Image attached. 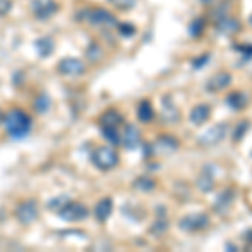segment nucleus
I'll use <instances>...</instances> for the list:
<instances>
[{"mask_svg":"<svg viewBox=\"0 0 252 252\" xmlns=\"http://www.w3.org/2000/svg\"><path fill=\"white\" fill-rule=\"evenodd\" d=\"M3 120H5L7 133L12 138H24L29 135L32 120L26 111H22V109H12Z\"/></svg>","mask_w":252,"mask_h":252,"instance_id":"obj_1","label":"nucleus"},{"mask_svg":"<svg viewBox=\"0 0 252 252\" xmlns=\"http://www.w3.org/2000/svg\"><path fill=\"white\" fill-rule=\"evenodd\" d=\"M93 163L101 172H108V170L115 168L120 163V157H118V153L111 146H99L93 153Z\"/></svg>","mask_w":252,"mask_h":252,"instance_id":"obj_2","label":"nucleus"},{"mask_svg":"<svg viewBox=\"0 0 252 252\" xmlns=\"http://www.w3.org/2000/svg\"><path fill=\"white\" fill-rule=\"evenodd\" d=\"M227 133H229V123H225V121L215 123L214 126H210L205 133H202V135L197 138V143L200 146H215L225 140Z\"/></svg>","mask_w":252,"mask_h":252,"instance_id":"obj_3","label":"nucleus"},{"mask_svg":"<svg viewBox=\"0 0 252 252\" xmlns=\"http://www.w3.org/2000/svg\"><path fill=\"white\" fill-rule=\"evenodd\" d=\"M83 19H86V22L96 27H118V19L115 17V14H111L106 9H99V7L84 12Z\"/></svg>","mask_w":252,"mask_h":252,"instance_id":"obj_4","label":"nucleus"},{"mask_svg":"<svg viewBox=\"0 0 252 252\" xmlns=\"http://www.w3.org/2000/svg\"><path fill=\"white\" fill-rule=\"evenodd\" d=\"M209 225H210V217L202 212L185 215V217H182L178 220V227L184 232H200V230H205Z\"/></svg>","mask_w":252,"mask_h":252,"instance_id":"obj_5","label":"nucleus"},{"mask_svg":"<svg viewBox=\"0 0 252 252\" xmlns=\"http://www.w3.org/2000/svg\"><path fill=\"white\" fill-rule=\"evenodd\" d=\"M232 83H234V78L229 71H219V72H215L214 76H210L209 81L205 83V91L212 93V94L222 93L232 86Z\"/></svg>","mask_w":252,"mask_h":252,"instance_id":"obj_6","label":"nucleus"},{"mask_svg":"<svg viewBox=\"0 0 252 252\" xmlns=\"http://www.w3.org/2000/svg\"><path fill=\"white\" fill-rule=\"evenodd\" d=\"M58 71L63 76H69V78H78V76L86 72V64L78 58H64L59 61Z\"/></svg>","mask_w":252,"mask_h":252,"instance_id":"obj_7","label":"nucleus"},{"mask_svg":"<svg viewBox=\"0 0 252 252\" xmlns=\"http://www.w3.org/2000/svg\"><path fill=\"white\" fill-rule=\"evenodd\" d=\"M61 219L67 222H78V220H84L88 217L89 212L88 209L79 202H66L63 209L59 210Z\"/></svg>","mask_w":252,"mask_h":252,"instance_id":"obj_8","label":"nucleus"},{"mask_svg":"<svg viewBox=\"0 0 252 252\" xmlns=\"http://www.w3.org/2000/svg\"><path fill=\"white\" fill-rule=\"evenodd\" d=\"M39 215V207L35 204V200H24L22 204L17 207V210H15V217H17V220L20 223H24V225H29L37 219Z\"/></svg>","mask_w":252,"mask_h":252,"instance_id":"obj_9","label":"nucleus"},{"mask_svg":"<svg viewBox=\"0 0 252 252\" xmlns=\"http://www.w3.org/2000/svg\"><path fill=\"white\" fill-rule=\"evenodd\" d=\"M59 5L56 0H34L32 2V14L39 20H47L58 12Z\"/></svg>","mask_w":252,"mask_h":252,"instance_id":"obj_10","label":"nucleus"},{"mask_svg":"<svg viewBox=\"0 0 252 252\" xmlns=\"http://www.w3.org/2000/svg\"><path fill=\"white\" fill-rule=\"evenodd\" d=\"M215 187V165L207 163L202 166V172L197 178V189L202 193H210Z\"/></svg>","mask_w":252,"mask_h":252,"instance_id":"obj_11","label":"nucleus"},{"mask_svg":"<svg viewBox=\"0 0 252 252\" xmlns=\"http://www.w3.org/2000/svg\"><path fill=\"white\" fill-rule=\"evenodd\" d=\"M214 26H215V31L222 35H234V34H237V32H241L242 29L241 22L235 17H230L229 14L223 15V17L215 19Z\"/></svg>","mask_w":252,"mask_h":252,"instance_id":"obj_12","label":"nucleus"},{"mask_svg":"<svg viewBox=\"0 0 252 252\" xmlns=\"http://www.w3.org/2000/svg\"><path fill=\"white\" fill-rule=\"evenodd\" d=\"M180 141L172 135H161L158 136V140L153 143V152L157 155H172L173 152H177Z\"/></svg>","mask_w":252,"mask_h":252,"instance_id":"obj_13","label":"nucleus"},{"mask_svg":"<svg viewBox=\"0 0 252 252\" xmlns=\"http://www.w3.org/2000/svg\"><path fill=\"white\" fill-rule=\"evenodd\" d=\"M234 202H235V190L234 189H223L222 192L217 195V198H215L214 210L217 214L223 215L232 209Z\"/></svg>","mask_w":252,"mask_h":252,"instance_id":"obj_14","label":"nucleus"},{"mask_svg":"<svg viewBox=\"0 0 252 252\" xmlns=\"http://www.w3.org/2000/svg\"><path fill=\"white\" fill-rule=\"evenodd\" d=\"M141 143V133L135 125H126L121 133V145L128 150H135Z\"/></svg>","mask_w":252,"mask_h":252,"instance_id":"obj_15","label":"nucleus"},{"mask_svg":"<svg viewBox=\"0 0 252 252\" xmlns=\"http://www.w3.org/2000/svg\"><path fill=\"white\" fill-rule=\"evenodd\" d=\"M210 116H212V108H210V104L207 103H200V104H195L192 108V111H190V123L195 125V126H204L207 121L210 120Z\"/></svg>","mask_w":252,"mask_h":252,"instance_id":"obj_16","label":"nucleus"},{"mask_svg":"<svg viewBox=\"0 0 252 252\" xmlns=\"http://www.w3.org/2000/svg\"><path fill=\"white\" fill-rule=\"evenodd\" d=\"M225 104L234 111H242L249 104V97L244 91H232L225 96Z\"/></svg>","mask_w":252,"mask_h":252,"instance_id":"obj_17","label":"nucleus"},{"mask_svg":"<svg viewBox=\"0 0 252 252\" xmlns=\"http://www.w3.org/2000/svg\"><path fill=\"white\" fill-rule=\"evenodd\" d=\"M113 212V200L111 198H101L94 207V217L97 222H106Z\"/></svg>","mask_w":252,"mask_h":252,"instance_id":"obj_18","label":"nucleus"},{"mask_svg":"<svg viewBox=\"0 0 252 252\" xmlns=\"http://www.w3.org/2000/svg\"><path fill=\"white\" fill-rule=\"evenodd\" d=\"M136 115H138V120H140L141 123H150V121H153V118H155V109H153L150 99L140 101L138 109H136Z\"/></svg>","mask_w":252,"mask_h":252,"instance_id":"obj_19","label":"nucleus"},{"mask_svg":"<svg viewBox=\"0 0 252 252\" xmlns=\"http://www.w3.org/2000/svg\"><path fill=\"white\" fill-rule=\"evenodd\" d=\"M232 49L241 54L239 59V66H246L252 61V44H234Z\"/></svg>","mask_w":252,"mask_h":252,"instance_id":"obj_20","label":"nucleus"},{"mask_svg":"<svg viewBox=\"0 0 252 252\" xmlns=\"http://www.w3.org/2000/svg\"><path fill=\"white\" fill-rule=\"evenodd\" d=\"M205 27H207V22L204 17H197L193 19L192 22H190L189 26V34L192 39H200L202 35H204L205 32Z\"/></svg>","mask_w":252,"mask_h":252,"instance_id":"obj_21","label":"nucleus"},{"mask_svg":"<svg viewBox=\"0 0 252 252\" xmlns=\"http://www.w3.org/2000/svg\"><path fill=\"white\" fill-rule=\"evenodd\" d=\"M101 123H103V126H115V128H118V126L123 123V116L118 111H115V109H109L101 118Z\"/></svg>","mask_w":252,"mask_h":252,"instance_id":"obj_22","label":"nucleus"},{"mask_svg":"<svg viewBox=\"0 0 252 252\" xmlns=\"http://www.w3.org/2000/svg\"><path fill=\"white\" fill-rule=\"evenodd\" d=\"M103 136L106 138L108 143H111L113 146L121 145V133L115 126H103Z\"/></svg>","mask_w":252,"mask_h":252,"instance_id":"obj_23","label":"nucleus"},{"mask_svg":"<svg viewBox=\"0 0 252 252\" xmlns=\"http://www.w3.org/2000/svg\"><path fill=\"white\" fill-rule=\"evenodd\" d=\"M251 129V121L249 120H242L241 123L235 126V129L232 131V141L234 143H239V141L244 140V136L247 135V131Z\"/></svg>","mask_w":252,"mask_h":252,"instance_id":"obj_24","label":"nucleus"},{"mask_svg":"<svg viewBox=\"0 0 252 252\" xmlns=\"http://www.w3.org/2000/svg\"><path fill=\"white\" fill-rule=\"evenodd\" d=\"M35 46H37V51H39V54L42 56V58H47V56H51L52 51H54V42H52L51 37L39 39L37 42H35Z\"/></svg>","mask_w":252,"mask_h":252,"instance_id":"obj_25","label":"nucleus"},{"mask_svg":"<svg viewBox=\"0 0 252 252\" xmlns=\"http://www.w3.org/2000/svg\"><path fill=\"white\" fill-rule=\"evenodd\" d=\"M165 111H163V118L170 123H178L180 121V111L175 108V104L172 103H163Z\"/></svg>","mask_w":252,"mask_h":252,"instance_id":"obj_26","label":"nucleus"},{"mask_svg":"<svg viewBox=\"0 0 252 252\" xmlns=\"http://www.w3.org/2000/svg\"><path fill=\"white\" fill-rule=\"evenodd\" d=\"M135 189L141 190V192H152V190L155 189V182L148 177H140V178H136V182H135Z\"/></svg>","mask_w":252,"mask_h":252,"instance_id":"obj_27","label":"nucleus"},{"mask_svg":"<svg viewBox=\"0 0 252 252\" xmlns=\"http://www.w3.org/2000/svg\"><path fill=\"white\" fill-rule=\"evenodd\" d=\"M108 2L120 10H131L136 5V0H108Z\"/></svg>","mask_w":252,"mask_h":252,"instance_id":"obj_28","label":"nucleus"},{"mask_svg":"<svg viewBox=\"0 0 252 252\" xmlns=\"http://www.w3.org/2000/svg\"><path fill=\"white\" fill-rule=\"evenodd\" d=\"M210 59H212V54L210 52H204L202 56H198V58H195L192 61V67L193 69H202V67H205L207 64L210 63Z\"/></svg>","mask_w":252,"mask_h":252,"instance_id":"obj_29","label":"nucleus"},{"mask_svg":"<svg viewBox=\"0 0 252 252\" xmlns=\"http://www.w3.org/2000/svg\"><path fill=\"white\" fill-rule=\"evenodd\" d=\"M118 29H120V34L125 35V37H131V35L136 34V27L129 22H123V24H118Z\"/></svg>","mask_w":252,"mask_h":252,"instance_id":"obj_30","label":"nucleus"},{"mask_svg":"<svg viewBox=\"0 0 252 252\" xmlns=\"http://www.w3.org/2000/svg\"><path fill=\"white\" fill-rule=\"evenodd\" d=\"M49 108H51V99H49V96L42 94L40 97H37V101H35V109H37L39 113H46Z\"/></svg>","mask_w":252,"mask_h":252,"instance_id":"obj_31","label":"nucleus"},{"mask_svg":"<svg viewBox=\"0 0 252 252\" xmlns=\"http://www.w3.org/2000/svg\"><path fill=\"white\" fill-rule=\"evenodd\" d=\"M166 230H168V223H166V220H157L152 225V232L155 235H163Z\"/></svg>","mask_w":252,"mask_h":252,"instance_id":"obj_32","label":"nucleus"},{"mask_svg":"<svg viewBox=\"0 0 252 252\" xmlns=\"http://www.w3.org/2000/svg\"><path fill=\"white\" fill-rule=\"evenodd\" d=\"M12 9L10 0H0V15H7Z\"/></svg>","mask_w":252,"mask_h":252,"instance_id":"obj_33","label":"nucleus"},{"mask_svg":"<svg viewBox=\"0 0 252 252\" xmlns=\"http://www.w3.org/2000/svg\"><path fill=\"white\" fill-rule=\"evenodd\" d=\"M225 249H227V251L230 249V251H232V252H234V251H239V249H237V246H234L232 242H227V244H225Z\"/></svg>","mask_w":252,"mask_h":252,"instance_id":"obj_34","label":"nucleus"},{"mask_svg":"<svg viewBox=\"0 0 252 252\" xmlns=\"http://www.w3.org/2000/svg\"><path fill=\"white\" fill-rule=\"evenodd\" d=\"M200 2H202V3H204V5H209V3H212V2H214V0H200Z\"/></svg>","mask_w":252,"mask_h":252,"instance_id":"obj_35","label":"nucleus"},{"mask_svg":"<svg viewBox=\"0 0 252 252\" xmlns=\"http://www.w3.org/2000/svg\"><path fill=\"white\" fill-rule=\"evenodd\" d=\"M247 22H249V26L252 27V14L249 15V19H247Z\"/></svg>","mask_w":252,"mask_h":252,"instance_id":"obj_36","label":"nucleus"},{"mask_svg":"<svg viewBox=\"0 0 252 252\" xmlns=\"http://www.w3.org/2000/svg\"><path fill=\"white\" fill-rule=\"evenodd\" d=\"M2 121H3V113L0 111V123H2Z\"/></svg>","mask_w":252,"mask_h":252,"instance_id":"obj_37","label":"nucleus"},{"mask_svg":"<svg viewBox=\"0 0 252 252\" xmlns=\"http://www.w3.org/2000/svg\"><path fill=\"white\" fill-rule=\"evenodd\" d=\"M251 157H252V152H251Z\"/></svg>","mask_w":252,"mask_h":252,"instance_id":"obj_38","label":"nucleus"}]
</instances>
